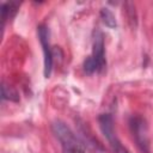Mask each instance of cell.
<instances>
[{
	"label": "cell",
	"mask_w": 153,
	"mask_h": 153,
	"mask_svg": "<svg viewBox=\"0 0 153 153\" xmlns=\"http://www.w3.org/2000/svg\"><path fill=\"white\" fill-rule=\"evenodd\" d=\"M105 67H106V60H105L104 35L102 31L97 30L93 36L92 53L84 60L82 69L87 75H92L94 73L102 72Z\"/></svg>",
	"instance_id": "cell-1"
},
{
	"label": "cell",
	"mask_w": 153,
	"mask_h": 153,
	"mask_svg": "<svg viewBox=\"0 0 153 153\" xmlns=\"http://www.w3.org/2000/svg\"><path fill=\"white\" fill-rule=\"evenodd\" d=\"M51 130L55 137L59 140L63 153H86L84 147L78 141L75 134L72 129L62 121H54L51 124Z\"/></svg>",
	"instance_id": "cell-2"
},
{
	"label": "cell",
	"mask_w": 153,
	"mask_h": 153,
	"mask_svg": "<svg viewBox=\"0 0 153 153\" xmlns=\"http://www.w3.org/2000/svg\"><path fill=\"white\" fill-rule=\"evenodd\" d=\"M37 35H38V39L41 42L42 49H43V61H44V68H43V74L44 78H49L51 75V71H53V57H54V53L50 45V31L49 27L44 24H41L37 26Z\"/></svg>",
	"instance_id": "cell-3"
},
{
	"label": "cell",
	"mask_w": 153,
	"mask_h": 153,
	"mask_svg": "<svg viewBox=\"0 0 153 153\" xmlns=\"http://www.w3.org/2000/svg\"><path fill=\"white\" fill-rule=\"evenodd\" d=\"M129 126H130V130L133 134L134 140L136 141L137 147L145 152L148 153L149 152V141H148V136H147V128L145 124V121L141 117H131L129 121Z\"/></svg>",
	"instance_id": "cell-4"
},
{
	"label": "cell",
	"mask_w": 153,
	"mask_h": 153,
	"mask_svg": "<svg viewBox=\"0 0 153 153\" xmlns=\"http://www.w3.org/2000/svg\"><path fill=\"white\" fill-rule=\"evenodd\" d=\"M99 16H100V19L105 26H108L110 29L117 27V20H116V17L111 10H109L108 7H103L99 12Z\"/></svg>",
	"instance_id": "cell-5"
},
{
	"label": "cell",
	"mask_w": 153,
	"mask_h": 153,
	"mask_svg": "<svg viewBox=\"0 0 153 153\" xmlns=\"http://www.w3.org/2000/svg\"><path fill=\"white\" fill-rule=\"evenodd\" d=\"M18 8L17 2H4L1 5V22H2V27L5 26V23L8 18H12Z\"/></svg>",
	"instance_id": "cell-6"
},
{
	"label": "cell",
	"mask_w": 153,
	"mask_h": 153,
	"mask_svg": "<svg viewBox=\"0 0 153 153\" xmlns=\"http://www.w3.org/2000/svg\"><path fill=\"white\" fill-rule=\"evenodd\" d=\"M106 140L109 141V143H110V146H111V148L114 149L115 153H130V152L121 143V141H120L118 137L116 136V133L109 135V136L106 137Z\"/></svg>",
	"instance_id": "cell-7"
},
{
	"label": "cell",
	"mask_w": 153,
	"mask_h": 153,
	"mask_svg": "<svg viewBox=\"0 0 153 153\" xmlns=\"http://www.w3.org/2000/svg\"><path fill=\"white\" fill-rule=\"evenodd\" d=\"M1 94H2V99H8V100H12V102H18L19 100V96H18L17 91L13 90L11 86H7L5 84H2Z\"/></svg>",
	"instance_id": "cell-8"
}]
</instances>
